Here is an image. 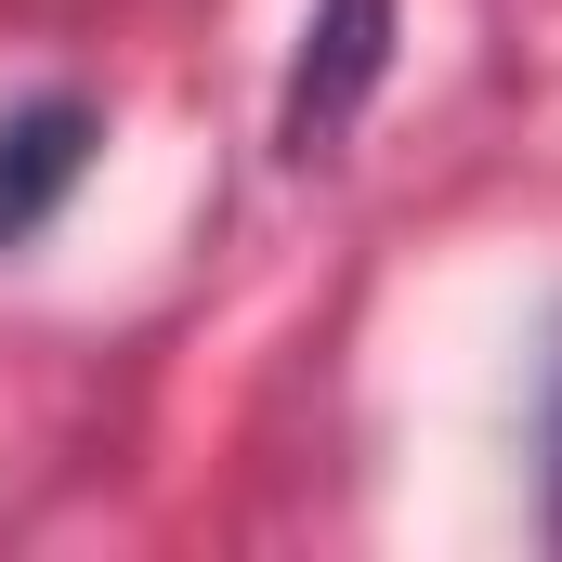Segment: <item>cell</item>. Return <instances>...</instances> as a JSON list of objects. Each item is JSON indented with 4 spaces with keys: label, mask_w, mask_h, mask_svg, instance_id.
I'll return each instance as SVG.
<instances>
[{
    "label": "cell",
    "mask_w": 562,
    "mask_h": 562,
    "mask_svg": "<svg viewBox=\"0 0 562 562\" xmlns=\"http://www.w3.org/2000/svg\"><path fill=\"white\" fill-rule=\"evenodd\" d=\"M550 524H562V367H550Z\"/></svg>",
    "instance_id": "obj_3"
},
{
    "label": "cell",
    "mask_w": 562,
    "mask_h": 562,
    "mask_svg": "<svg viewBox=\"0 0 562 562\" xmlns=\"http://www.w3.org/2000/svg\"><path fill=\"white\" fill-rule=\"evenodd\" d=\"M92 144H105V119H92L79 92H40V105H13V119H0V249H26V236L79 196Z\"/></svg>",
    "instance_id": "obj_2"
},
{
    "label": "cell",
    "mask_w": 562,
    "mask_h": 562,
    "mask_svg": "<svg viewBox=\"0 0 562 562\" xmlns=\"http://www.w3.org/2000/svg\"><path fill=\"white\" fill-rule=\"evenodd\" d=\"M380 66H393V0H314L301 66H288V105H276V144L301 157V170L340 157V132H353L367 92H380Z\"/></svg>",
    "instance_id": "obj_1"
}]
</instances>
